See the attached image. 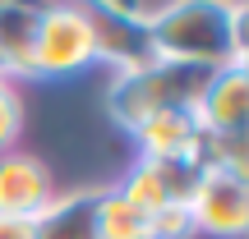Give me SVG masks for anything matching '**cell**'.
Returning <instances> with one entry per match:
<instances>
[{
	"mask_svg": "<svg viewBox=\"0 0 249 239\" xmlns=\"http://www.w3.org/2000/svg\"><path fill=\"white\" fill-rule=\"evenodd\" d=\"M249 5H226V0H171L152 18V51L157 60L198 64V69H226L245 64Z\"/></svg>",
	"mask_w": 249,
	"mask_h": 239,
	"instance_id": "cell-1",
	"label": "cell"
},
{
	"mask_svg": "<svg viewBox=\"0 0 249 239\" xmlns=\"http://www.w3.org/2000/svg\"><path fill=\"white\" fill-rule=\"evenodd\" d=\"M217 69H198V64H176V60H152L143 69L116 74L107 88V111L124 133H134L143 120L161 115V111H194L203 88L213 83Z\"/></svg>",
	"mask_w": 249,
	"mask_h": 239,
	"instance_id": "cell-2",
	"label": "cell"
},
{
	"mask_svg": "<svg viewBox=\"0 0 249 239\" xmlns=\"http://www.w3.org/2000/svg\"><path fill=\"white\" fill-rule=\"evenodd\" d=\"M97 64L88 5H42L33 42V79H74Z\"/></svg>",
	"mask_w": 249,
	"mask_h": 239,
	"instance_id": "cell-3",
	"label": "cell"
},
{
	"mask_svg": "<svg viewBox=\"0 0 249 239\" xmlns=\"http://www.w3.org/2000/svg\"><path fill=\"white\" fill-rule=\"evenodd\" d=\"M189 221L194 230L217 239H240L249 230V175L245 170H217L208 166L189 198Z\"/></svg>",
	"mask_w": 249,
	"mask_h": 239,
	"instance_id": "cell-4",
	"label": "cell"
},
{
	"mask_svg": "<svg viewBox=\"0 0 249 239\" xmlns=\"http://www.w3.org/2000/svg\"><path fill=\"white\" fill-rule=\"evenodd\" d=\"M88 18H92V51H97V64H107V69H116V74H129V69H143V64L157 60L148 23H139L129 5H120V0L88 5Z\"/></svg>",
	"mask_w": 249,
	"mask_h": 239,
	"instance_id": "cell-5",
	"label": "cell"
},
{
	"mask_svg": "<svg viewBox=\"0 0 249 239\" xmlns=\"http://www.w3.org/2000/svg\"><path fill=\"white\" fill-rule=\"evenodd\" d=\"M194 120L203 138H249V69L226 64L213 74L194 106Z\"/></svg>",
	"mask_w": 249,
	"mask_h": 239,
	"instance_id": "cell-6",
	"label": "cell"
},
{
	"mask_svg": "<svg viewBox=\"0 0 249 239\" xmlns=\"http://www.w3.org/2000/svg\"><path fill=\"white\" fill-rule=\"evenodd\" d=\"M51 203H55L51 170L28 152H5L0 157V216L37 221Z\"/></svg>",
	"mask_w": 249,
	"mask_h": 239,
	"instance_id": "cell-7",
	"label": "cell"
},
{
	"mask_svg": "<svg viewBox=\"0 0 249 239\" xmlns=\"http://www.w3.org/2000/svg\"><path fill=\"white\" fill-rule=\"evenodd\" d=\"M139 143V161H171V157H194L203 129H198L194 111H161V115L143 120L129 133Z\"/></svg>",
	"mask_w": 249,
	"mask_h": 239,
	"instance_id": "cell-8",
	"label": "cell"
},
{
	"mask_svg": "<svg viewBox=\"0 0 249 239\" xmlns=\"http://www.w3.org/2000/svg\"><path fill=\"white\" fill-rule=\"evenodd\" d=\"M97 207L102 189L65 193L33 221V239H97Z\"/></svg>",
	"mask_w": 249,
	"mask_h": 239,
	"instance_id": "cell-9",
	"label": "cell"
},
{
	"mask_svg": "<svg viewBox=\"0 0 249 239\" xmlns=\"http://www.w3.org/2000/svg\"><path fill=\"white\" fill-rule=\"evenodd\" d=\"M37 9L42 5H9V0H0V79H9V74L33 79Z\"/></svg>",
	"mask_w": 249,
	"mask_h": 239,
	"instance_id": "cell-10",
	"label": "cell"
},
{
	"mask_svg": "<svg viewBox=\"0 0 249 239\" xmlns=\"http://www.w3.org/2000/svg\"><path fill=\"white\" fill-rule=\"evenodd\" d=\"M97 239H152V235H148V216H143L139 207H129L116 189H102Z\"/></svg>",
	"mask_w": 249,
	"mask_h": 239,
	"instance_id": "cell-11",
	"label": "cell"
},
{
	"mask_svg": "<svg viewBox=\"0 0 249 239\" xmlns=\"http://www.w3.org/2000/svg\"><path fill=\"white\" fill-rule=\"evenodd\" d=\"M18 133H23V101H18L14 83L0 79V157H5V152H14Z\"/></svg>",
	"mask_w": 249,
	"mask_h": 239,
	"instance_id": "cell-12",
	"label": "cell"
},
{
	"mask_svg": "<svg viewBox=\"0 0 249 239\" xmlns=\"http://www.w3.org/2000/svg\"><path fill=\"white\" fill-rule=\"evenodd\" d=\"M148 235L152 239H189L194 235L189 207H161L157 216H148Z\"/></svg>",
	"mask_w": 249,
	"mask_h": 239,
	"instance_id": "cell-13",
	"label": "cell"
},
{
	"mask_svg": "<svg viewBox=\"0 0 249 239\" xmlns=\"http://www.w3.org/2000/svg\"><path fill=\"white\" fill-rule=\"evenodd\" d=\"M0 239H33V221H18V216H0Z\"/></svg>",
	"mask_w": 249,
	"mask_h": 239,
	"instance_id": "cell-14",
	"label": "cell"
}]
</instances>
